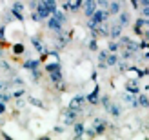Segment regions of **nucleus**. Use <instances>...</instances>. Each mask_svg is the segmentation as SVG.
Masks as SVG:
<instances>
[{"label": "nucleus", "mask_w": 149, "mask_h": 140, "mask_svg": "<svg viewBox=\"0 0 149 140\" xmlns=\"http://www.w3.org/2000/svg\"><path fill=\"white\" fill-rule=\"evenodd\" d=\"M77 113L78 111H74V109H68V111L64 113V122L68 124V126H74V122H77Z\"/></svg>", "instance_id": "3"}, {"label": "nucleus", "mask_w": 149, "mask_h": 140, "mask_svg": "<svg viewBox=\"0 0 149 140\" xmlns=\"http://www.w3.org/2000/svg\"><path fill=\"white\" fill-rule=\"evenodd\" d=\"M82 104H84V97H80V95H77L73 100H71V109H74V111H80L82 109Z\"/></svg>", "instance_id": "7"}, {"label": "nucleus", "mask_w": 149, "mask_h": 140, "mask_svg": "<svg viewBox=\"0 0 149 140\" xmlns=\"http://www.w3.org/2000/svg\"><path fill=\"white\" fill-rule=\"evenodd\" d=\"M31 42H33V46L36 47V51H38V53H42V55H47V53H49V51H47V47L44 46V42L38 38V36H33V38H31Z\"/></svg>", "instance_id": "6"}, {"label": "nucleus", "mask_w": 149, "mask_h": 140, "mask_svg": "<svg viewBox=\"0 0 149 140\" xmlns=\"http://www.w3.org/2000/svg\"><path fill=\"white\" fill-rule=\"evenodd\" d=\"M138 106H140V107H147V106H149V97L138 93Z\"/></svg>", "instance_id": "18"}, {"label": "nucleus", "mask_w": 149, "mask_h": 140, "mask_svg": "<svg viewBox=\"0 0 149 140\" xmlns=\"http://www.w3.org/2000/svg\"><path fill=\"white\" fill-rule=\"evenodd\" d=\"M96 9H98L96 0H84V13H86V17H91Z\"/></svg>", "instance_id": "2"}, {"label": "nucleus", "mask_w": 149, "mask_h": 140, "mask_svg": "<svg viewBox=\"0 0 149 140\" xmlns=\"http://www.w3.org/2000/svg\"><path fill=\"white\" fill-rule=\"evenodd\" d=\"M89 47H91L93 51H96V40H95V38H93L91 42H89Z\"/></svg>", "instance_id": "32"}, {"label": "nucleus", "mask_w": 149, "mask_h": 140, "mask_svg": "<svg viewBox=\"0 0 149 140\" xmlns=\"http://www.w3.org/2000/svg\"><path fill=\"white\" fill-rule=\"evenodd\" d=\"M96 6H98V9H104V11H107V7H109V2H107V0H96Z\"/></svg>", "instance_id": "21"}, {"label": "nucleus", "mask_w": 149, "mask_h": 140, "mask_svg": "<svg viewBox=\"0 0 149 140\" xmlns=\"http://www.w3.org/2000/svg\"><path fill=\"white\" fill-rule=\"evenodd\" d=\"M106 127H107V122L106 120H95V131H96V135H100V133H104L106 131Z\"/></svg>", "instance_id": "10"}, {"label": "nucleus", "mask_w": 149, "mask_h": 140, "mask_svg": "<svg viewBox=\"0 0 149 140\" xmlns=\"http://www.w3.org/2000/svg\"><path fill=\"white\" fill-rule=\"evenodd\" d=\"M142 15L146 18H149V6H146V7H142Z\"/></svg>", "instance_id": "30"}, {"label": "nucleus", "mask_w": 149, "mask_h": 140, "mask_svg": "<svg viewBox=\"0 0 149 140\" xmlns=\"http://www.w3.org/2000/svg\"><path fill=\"white\" fill-rule=\"evenodd\" d=\"M84 135H87V137H96V131H95V127H87L84 131Z\"/></svg>", "instance_id": "27"}, {"label": "nucleus", "mask_w": 149, "mask_h": 140, "mask_svg": "<svg viewBox=\"0 0 149 140\" xmlns=\"http://www.w3.org/2000/svg\"><path fill=\"white\" fill-rule=\"evenodd\" d=\"M147 107H149V106H147Z\"/></svg>", "instance_id": "36"}, {"label": "nucleus", "mask_w": 149, "mask_h": 140, "mask_svg": "<svg viewBox=\"0 0 149 140\" xmlns=\"http://www.w3.org/2000/svg\"><path fill=\"white\" fill-rule=\"evenodd\" d=\"M53 15H55V17H56L58 20H60V22H62V24H64V22H65V15H64L62 11H58V9H56V11H55Z\"/></svg>", "instance_id": "26"}, {"label": "nucleus", "mask_w": 149, "mask_h": 140, "mask_svg": "<svg viewBox=\"0 0 149 140\" xmlns=\"http://www.w3.org/2000/svg\"><path fill=\"white\" fill-rule=\"evenodd\" d=\"M38 65H40L38 60H27V62L24 64V68L29 69V71H35V69H38Z\"/></svg>", "instance_id": "15"}, {"label": "nucleus", "mask_w": 149, "mask_h": 140, "mask_svg": "<svg viewBox=\"0 0 149 140\" xmlns=\"http://www.w3.org/2000/svg\"><path fill=\"white\" fill-rule=\"evenodd\" d=\"M98 93H100V89H98V87H95V89L87 95V100L91 102V104H96V102L100 100V98H98Z\"/></svg>", "instance_id": "14"}, {"label": "nucleus", "mask_w": 149, "mask_h": 140, "mask_svg": "<svg viewBox=\"0 0 149 140\" xmlns=\"http://www.w3.org/2000/svg\"><path fill=\"white\" fill-rule=\"evenodd\" d=\"M46 2L49 4V7H51V11H53V13H55V11L58 9V7H56V2H55V0H46Z\"/></svg>", "instance_id": "28"}, {"label": "nucleus", "mask_w": 149, "mask_h": 140, "mask_svg": "<svg viewBox=\"0 0 149 140\" xmlns=\"http://www.w3.org/2000/svg\"><path fill=\"white\" fill-rule=\"evenodd\" d=\"M6 100H9V95H7V93H2V95H0V102H6Z\"/></svg>", "instance_id": "31"}, {"label": "nucleus", "mask_w": 149, "mask_h": 140, "mask_svg": "<svg viewBox=\"0 0 149 140\" xmlns=\"http://www.w3.org/2000/svg\"><path fill=\"white\" fill-rule=\"evenodd\" d=\"M35 2H38V0H35Z\"/></svg>", "instance_id": "35"}, {"label": "nucleus", "mask_w": 149, "mask_h": 140, "mask_svg": "<svg viewBox=\"0 0 149 140\" xmlns=\"http://www.w3.org/2000/svg\"><path fill=\"white\" fill-rule=\"evenodd\" d=\"M13 53L15 55H22V53H24V46H22V44H17V46L13 47Z\"/></svg>", "instance_id": "25"}, {"label": "nucleus", "mask_w": 149, "mask_h": 140, "mask_svg": "<svg viewBox=\"0 0 149 140\" xmlns=\"http://www.w3.org/2000/svg\"><path fill=\"white\" fill-rule=\"evenodd\" d=\"M62 2H64V4H69V2H71V0H62Z\"/></svg>", "instance_id": "34"}, {"label": "nucleus", "mask_w": 149, "mask_h": 140, "mask_svg": "<svg viewBox=\"0 0 149 140\" xmlns=\"http://www.w3.org/2000/svg\"><path fill=\"white\" fill-rule=\"evenodd\" d=\"M116 64H118L116 53H111V55H107V68H109V65H116Z\"/></svg>", "instance_id": "20"}, {"label": "nucleus", "mask_w": 149, "mask_h": 140, "mask_svg": "<svg viewBox=\"0 0 149 140\" xmlns=\"http://www.w3.org/2000/svg\"><path fill=\"white\" fill-rule=\"evenodd\" d=\"M125 89H127V93L138 95V93H140V89H138V82H136V78H135V80H129V82L125 84Z\"/></svg>", "instance_id": "8"}, {"label": "nucleus", "mask_w": 149, "mask_h": 140, "mask_svg": "<svg viewBox=\"0 0 149 140\" xmlns=\"http://www.w3.org/2000/svg\"><path fill=\"white\" fill-rule=\"evenodd\" d=\"M98 60H100V68L106 69L107 68V51H104V53L98 55Z\"/></svg>", "instance_id": "17"}, {"label": "nucleus", "mask_w": 149, "mask_h": 140, "mask_svg": "<svg viewBox=\"0 0 149 140\" xmlns=\"http://www.w3.org/2000/svg\"><path fill=\"white\" fill-rule=\"evenodd\" d=\"M116 22H118V24H120L122 27L129 26V13H118V18H116Z\"/></svg>", "instance_id": "12"}, {"label": "nucleus", "mask_w": 149, "mask_h": 140, "mask_svg": "<svg viewBox=\"0 0 149 140\" xmlns=\"http://www.w3.org/2000/svg\"><path fill=\"white\" fill-rule=\"evenodd\" d=\"M109 51H111V53H118V51H120L118 42H111V44H109Z\"/></svg>", "instance_id": "24"}, {"label": "nucleus", "mask_w": 149, "mask_h": 140, "mask_svg": "<svg viewBox=\"0 0 149 140\" xmlns=\"http://www.w3.org/2000/svg\"><path fill=\"white\" fill-rule=\"evenodd\" d=\"M46 71L47 73H51V71H60V64H49V65H46Z\"/></svg>", "instance_id": "22"}, {"label": "nucleus", "mask_w": 149, "mask_h": 140, "mask_svg": "<svg viewBox=\"0 0 149 140\" xmlns=\"http://www.w3.org/2000/svg\"><path fill=\"white\" fill-rule=\"evenodd\" d=\"M84 131H86L84 124L74 122V138H82V137H84Z\"/></svg>", "instance_id": "13"}, {"label": "nucleus", "mask_w": 149, "mask_h": 140, "mask_svg": "<svg viewBox=\"0 0 149 140\" xmlns=\"http://www.w3.org/2000/svg\"><path fill=\"white\" fill-rule=\"evenodd\" d=\"M47 27L53 29V31H60V29H62V22L58 20L55 15H51V17L47 18Z\"/></svg>", "instance_id": "4"}, {"label": "nucleus", "mask_w": 149, "mask_h": 140, "mask_svg": "<svg viewBox=\"0 0 149 140\" xmlns=\"http://www.w3.org/2000/svg\"><path fill=\"white\" fill-rule=\"evenodd\" d=\"M100 102H102V104H104V107H106V109H107V107L111 106V100H109L107 97H102V100H100Z\"/></svg>", "instance_id": "29"}, {"label": "nucleus", "mask_w": 149, "mask_h": 140, "mask_svg": "<svg viewBox=\"0 0 149 140\" xmlns=\"http://www.w3.org/2000/svg\"><path fill=\"white\" fill-rule=\"evenodd\" d=\"M109 36H111L113 40H118V38L122 36V26L118 24V22H116V24H113V26H111V29H109Z\"/></svg>", "instance_id": "5"}, {"label": "nucleus", "mask_w": 149, "mask_h": 140, "mask_svg": "<svg viewBox=\"0 0 149 140\" xmlns=\"http://www.w3.org/2000/svg\"><path fill=\"white\" fill-rule=\"evenodd\" d=\"M127 75L135 77V78H140V77H142V73H140L138 69H135V68H129V69H127Z\"/></svg>", "instance_id": "23"}, {"label": "nucleus", "mask_w": 149, "mask_h": 140, "mask_svg": "<svg viewBox=\"0 0 149 140\" xmlns=\"http://www.w3.org/2000/svg\"><path fill=\"white\" fill-rule=\"evenodd\" d=\"M36 13L42 17V20L49 18L51 15H53V11H51V7H49V4L46 2V0H38V4H36Z\"/></svg>", "instance_id": "1"}, {"label": "nucleus", "mask_w": 149, "mask_h": 140, "mask_svg": "<svg viewBox=\"0 0 149 140\" xmlns=\"http://www.w3.org/2000/svg\"><path fill=\"white\" fill-rule=\"evenodd\" d=\"M107 111L113 115V116H120V113H122V109H120V106H116V104H111L109 107H107Z\"/></svg>", "instance_id": "16"}, {"label": "nucleus", "mask_w": 149, "mask_h": 140, "mask_svg": "<svg viewBox=\"0 0 149 140\" xmlns=\"http://www.w3.org/2000/svg\"><path fill=\"white\" fill-rule=\"evenodd\" d=\"M22 9H24V6H22L20 2H15V6H13V15L17 17L20 22L24 20V15H22Z\"/></svg>", "instance_id": "9"}, {"label": "nucleus", "mask_w": 149, "mask_h": 140, "mask_svg": "<svg viewBox=\"0 0 149 140\" xmlns=\"http://www.w3.org/2000/svg\"><path fill=\"white\" fill-rule=\"evenodd\" d=\"M142 36H144V38H146V42H149V27H147L146 31H144V35H142Z\"/></svg>", "instance_id": "33"}, {"label": "nucleus", "mask_w": 149, "mask_h": 140, "mask_svg": "<svg viewBox=\"0 0 149 140\" xmlns=\"http://www.w3.org/2000/svg\"><path fill=\"white\" fill-rule=\"evenodd\" d=\"M120 2H116V0H113V2H109V7H107V11H109V15H118L120 13Z\"/></svg>", "instance_id": "11"}, {"label": "nucleus", "mask_w": 149, "mask_h": 140, "mask_svg": "<svg viewBox=\"0 0 149 140\" xmlns=\"http://www.w3.org/2000/svg\"><path fill=\"white\" fill-rule=\"evenodd\" d=\"M49 75H51V80H53L55 84H58L62 80V71H51Z\"/></svg>", "instance_id": "19"}]
</instances>
